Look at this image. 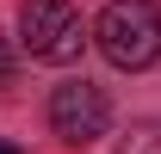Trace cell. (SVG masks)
<instances>
[{
  "label": "cell",
  "instance_id": "1",
  "mask_svg": "<svg viewBox=\"0 0 161 154\" xmlns=\"http://www.w3.org/2000/svg\"><path fill=\"white\" fill-rule=\"evenodd\" d=\"M93 43L112 68H149L161 56V6L155 0H105Z\"/></svg>",
  "mask_w": 161,
  "mask_h": 154
},
{
  "label": "cell",
  "instance_id": "2",
  "mask_svg": "<svg viewBox=\"0 0 161 154\" xmlns=\"http://www.w3.org/2000/svg\"><path fill=\"white\" fill-rule=\"evenodd\" d=\"M19 43L31 49L37 62H75L80 43H87V31H80V13L68 6V0H25L19 6Z\"/></svg>",
  "mask_w": 161,
  "mask_h": 154
},
{
  "label": "cell",
  "instance_id": "3",
  "mask_svg": "<svg viewBox=\"0 0 161 154\" xmlns=\"http://www.w3.org/2000/svg\"><path fill=\"white\" fill-rule=\"evenodd\" d=\"M50 130L68 142V148H87L112 130V99L93 86V80H68L50 93Z\"/></svg>",
  "mask_w": 161,
  "mask_h": 154
},
{
  "label": "cell",
  "instance_id": "4",
  "mask_svg": "<svg viewBox=\"0 0 161 154\" xmlns=\"http://www.w3.org/2000/svg\"><path fill=\"white\" fill-rule=\"evenodd\" d=\"M118 154H161V117H149V123H130L118 142Z\"/></svg>",
  "mask_w": 161,
  "mask_h": 154
},
{
  "label": "cell",
  "instance_id": "5",
  "mask_svg": "<svg viewBox=\"0 0 161 154\" xmlns=\"http://www.w3.org/2000/svg\"><path fill=\"white\" fill-rule=\"evenodd\" d=\"M0 86H13V49H6V37H0Z\"/></svg>",
  "mask_w": 161,
  "mask_h": 154
},
{
  "label": "cell",
  "instance_id": "6",
  "mask_svg": "<svg viewBox=\"0 0 161 154\" xmlns=\"http://www.w3.org/2000/svg\"><path fill=\"white\" fill-rule=\"evenodd\" d=\"M0 154H19V148H13V142H0Z\"/></svg>",
  "mask_w": 161,
  "mask_h": 154
}]
</instances>
